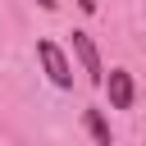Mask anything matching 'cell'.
Masks as SVG:
<instances>
[{
    "label": "cell",
    "mask_w": 146,
    "mask_h": 146,
    "mask_svg": "<svg viewBox=\"0 0 146 146\" xmlns=\"http://www.w3.org/2000/svg\"><path fill=\"white\" fill-rule=\"evenodd\" d=\"M36 59H41V68L50 73L55 87H73V68H68V59H64V50H59L55 41H36Z\"/></svg>",
    "instance_id": "obj_1"
},
{
    "label": "cell",
    "mask_w": 146,
    "mask_h": 146,
    "mask_svg": "<svg viewBox=\"0 0 146 146\" xmlns=\"http://www.w3.org/2000/svg\"><path fill=\"white\" fill-rule=\"evenodd\" d=\"M73 55H78V64H82V73H87L91 82H105V68H100V55H96V41H91L87 32H73Z\"/></svg>",
    "instance_id": "obj_2"
},
{
    "label": "cell",
    "mask_w": 146,
    "mask_h": 146,
    "mask_svg": "<svg viewBox=\"0 0 146 146\" xmlns=\"http://www.w3.org/2000/svg\"><path fill=\"white\" fill-rule=\"evenodd\" d=\"M105 87H110V105H114V110H128V105H132V96H137V87H132V73H128V68H110V82H105Z\"/></svg>",
    "instance_id": "obj_3"
},
{
    "label": "cell",
    "mask_w": 146,
    "mask_h": 146,
    "mask_svg": "<svg viewBox=\"0 0 146 146\" xmlns=\"http://www.w3.org/2000/svg\"><path fill=\"white\" fill-rule=\"evenodd\" d=\"M82 123H87V132H91L100 146H110V123H105L100 110H82Z\"/></svg>",
    "instance_id": "obj_4"
},
{
    "label": "cell",
    "mask_w": 146,
    "mask_h": 146,
    "mask_svg": "<svg viewBox=\"0 0 146 146\" xmlns=\"http://www.w3.org/2000/svg\"><path fill=\"white\" fill-rule=\"evenodd\" d=\"M96 5H100V0H78V9H82V14H96Z\"/></svg>",
    "instance_id": "obj_5"
},
{
    "label": "cell",
    "mask_w": 146,
    "mask_h": 146,
    "mask_svg": "<svg viewBox=\"0 0 146 146\" xmlns=\"http://www.w3.org/2000/svg\"><path fill=\"white\" fill-rule=\"evenodd\" d=\"M36 5H41V9H55V5H59V0H36Z\"/></svg>",
    "instance_id": "obj_6"
}]
</instances>
